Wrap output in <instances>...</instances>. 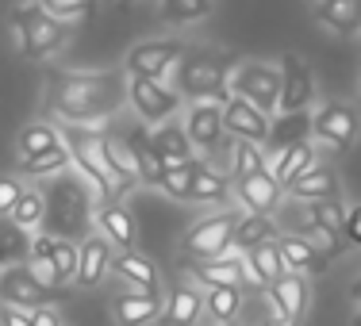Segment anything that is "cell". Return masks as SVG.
Segmentation results:
<instances>
[{"label":"cell","mask_w":361,"mask_h":326,"mask_svg":"<svg viewBox=\"0 0 361 326\" xmlns=\"http://www.w3.org/2000/svg\"><path fill=\"white\" fill-rule=\"evenodd\" d=\"M0 299L20 311H35V307L54 303V288H47L27 265H8L0 269Z\"/></svg>","instance_id":"obj_11"},{"label":"cell","mask_w":361,"mask_h":326,"mask_svg":"<svg viewBox=\"0 0 361 326\" xmlns=\"http://www.w3.org/2000/svg\"><path fill=\"white\" fill-rule=\"evenodd\" d=\"M315 20L334 35H357L361 31V0H315Z\"/></svg>","instance_id":"obj_27"},{"label":"cell","mask_w":361,"mask_h":326,"mask_svg":"<svg viewBox=\"0 0 361 326\" xmlns=\"http://www.w3.org/2000/svg\"><path fill=\"white\" fill-rule=\"evenodd\" d=\"M150 139H154V146H158V153L166 158V169H169V165H185V161L196 158V146L188 142L185 127H180L177 119H169V123L154 127Z\"/></svg>","instance_id":"obj_31"},{"label":"cell","mask_w":361,"mask_h":326,"mask_svg":"<svg viewBox=\"0 0 361 326\" xmlns=\"http://www.w3.org/2000/svg\"><path fill=\"white\" fill-rule=\"evenodd\" d=\"M54 146H62V131L54 123H27L16 139V153H20V161H31L39 153L54 150Z\"/></svg>","instance_id":"obj_33"},{"label":"cell","mask_w":361,"mask_h":326,"mask_svg":"<svg viewBox=\"0 0 361 326\" xmlns=\"http://www.w3.org/2000/svg\"><path fill=\"white\" fill-rule=\"evenodd\" d=\"M20 169H23V177H62L73 169V158L62 142V146H54V150L39 153V158H31V161H20Z\"/></svg>","instance_id":"obj_38"},{"label":"cell","mask_w":361,"mask_h":326,"mask_svg":"<svg viewBox=\"0 0 361 326\" xmlns=\"http://www.w3.org/2000/svg\"><path fill=\"white\" fill-rule=\"evenodd\" d=\"M307 134H312V115L307 111H281L277 119L269 123V153H281L288 150V146L304 142Z\"/></svg>","instance_id":"obj_30"},{"label":"cell","mask_w":361,"mask_h":326,"mask_svg":"<svg viewBox=\"0 0 361 326\" xmlns=\"http://www.w3.org/2000/svg\"><path fill=\"white\" fill-rule=\"evenodd\" d=\"M265 242H277V222L269 215H238V227H235V250L238 253H250Z\"/></svg>","instance_id":"obj_32"},{"label":"cell","mask_w":361,"mask_h":326,"mask_svg":"<svg viewBox=\"0 0 361 326\" xmlns=\"http://www.w3.org/2000/svg\"><path fill=\"white\" fill-rule=\"evenodd\" d=\"M342 234H346L350 246H357V250H361V203H354V208L346 211V230H342Z\"/></svg>","instance_id":"obj_45"},{"label":"cell","mask_w":361,"mask_h":326,"mask_svg":"<svg viewBox=\"0 0 361 326\" xmlns=\"http://www.w3.org/2000/svg\"><path fill=\"white\" fill-rule=\"evenodd\" d=\"M47 15H54L58 23H70V20H81L85 12L92 8V0H35Z\"/></svg>","instance_id":"obj_43"},{"label":"cell","mask_w":361,"mask_h":326,"mask_svg":"<svg viewBox=\"0 0 361 326\" xmlns=\"http://www.w3.org/2000/svg\"><path fill=\"white\" fill-rule=\"evenodd\" d=\"M346 211L350 208H342V200H315L312 203V219H315V227L323 230L326 238H334L338 246H346Z\"/></svg>","instance_id":"obj_37"},{"label":"cell","mask_w":361,"mask_h":326,"mask_svg":"<svg viewBox=\"0 0 361 326\" xmlns=\"http://www.w3.org/2000/svg\"><path fill=\"white\" fill-rule=\"evenodd\" d=\"M227 196H231V181L200 161L196 177H192V188H188V203H223Z\"/></svg>","instance_id":"obj_35"},{"label":"cell","mask_w":361,"mask_h":326,"mask_svg":"<svg viewBox=\"0 0 361 326\" xmlns=\"http://www.w3.org/2000/svg\"><path fill=\"white\" fill-rule=\"evenodd\" d=\"M223 127H227V134H235L243 142H257V146L269 142V115L262 108H254L250 100L231 96L223 104Z\"/></svg>","instance_id":"obj_15"},{"label":"cell","mask_w":361,"mask_h":326,"mask_svg":"<svg viewBox=\"0 0 361 326\" xmlns=\"http://www.w3.org/2000/svg\"><path fill=\"white\" fill-rule=\"evenodd\" d=\"M219 326H238V322H219Z\"/></svg>","instance_id":"obj_51"},{"label":"cell","mask_w":361,"mask_h":326,"mask_svg":"<svg viewBox=\"0 0 361 326\" xmlns=\"http://www.w3.org/2000/svg\"><path fill=\"white\" fill-rule=\"evenodd\" d=\"M227 89H231V96L250 100L254 108H262L265 115H273V111H277V100H281V65H269V62H235Z\"/></svg>","instance_id":"obj_7"},{"label":"cell","mask_w":361,"mask_h":326,"mask_svg":"<svg viewBox=\"0 0 361 326\" xmlns=\"http://www.w3.org/2000/svg\"><path fill=\"white\" fill-rule=\"evenodd\" d=\"M127 146H131L135 153V169H139V184H150L158 188L161 184V173H166V158L158 153V146H154L150 131H142V127H135V131H123Z\"/></svg>","instance_id":"obj_22"},{"label":"cell","mask_w":361,"mask_h":326,"mask_svg":"<svg viewBox=\"0 0 361 326\" xmlns=\"http://www.w3.org/2000/svg\"><path fill=\"white\" fill-rule=\"evenodd\" d=\"M357 131H361V123H357V108L354 104H323L312 115V139L319 146H326L331 153L354 150Z\"/></svg>","instance_id":"obj_10"},{"label":"cell","mask_w":361,"mask_h":326,"mask_svg":"<svg viewBox=\"0 0 361 326\" xmlns=\"http://www.w3.org/2000/svg\"><path fill=\"white\" fill-rule=\"evenodd\" d=\"M208 12H212V0H161V15L169 23H177V27L200 23Z\"/></svg>","instance_id":"obj_41"},{"label":"cell","mask_w":361,"mask_h":326,"mask_svg":"<svg viewBox=\"0 0 361 326\" xmlns=\"http://www.w3.org/2000/svg\"><path fill=\"white\" fill-rule=\"evenodd\" d=\"M31 230H23V227H16L12 219H0V265H23L27 261V253H31Z\"/></svg>","instance_id":"obj_36"},{"label":"cell","mask_w":361,"mask_h":326,"mask_svg":"<svg viewBox=\"0 0 361 326\" xmlns=\"http://www.w3.org/2000/svg\"><path fill=\"white\" fill-rule=\"evenodd\" d=\"M92 219H97V230L111 242V250H119V253L135 250V242H139V227H135V215H131V211H127L119 200L100 203Z\"/></svg>","instance_id":"obj_17"},{"label":"cell","mask_w":361,"mask_h":326,"mask_svg":"<svg viewBox=\"0 0 361 326\" xmlns=\"http://www.w3.org/2000/svg\"><path fill=\"white\" fill-rule=\"evenodd\" d=\"M12 31H16V46L23 58L42 62V58L58 54L66 42V23H58L54 15H47L39 4H23L12 12Z\"/></svg>","instance_id":"obj_5"},{"label":"cell","mask_w":361,"mask_h":326,"mask_svg":"<svg viewBox=\"0 0 361 326\" xmlns=\"http://www.w3.org/2000/svg\"><path fill=\"white\" fill-rule=\"evenodd\" d=\"M269 299H273V307H277L281 319L300 322V319H304V311H307V303H312L307 277H300V272H285L277 284H269Z\"/></svg>","instance_id":"obj_20"},{"label":"cell","mask_w":361,"mask_h":326,"mask_svg":"<svg viewBox=\"0 0 361 326\" xmlns=\"http://www.w3.org/2000/svg\"><path fill=\"white\" fill-rule=\"evenodd\" d=\"M338 177H334V169H326V165H312L304 177H296L285 192L292 196V200H300V203H315V200H338Z\"/></svg>","instance_id":"obj_24"},{"label":"cell","mask_w":361,"mask_h":326,"mask_svg":"<svg viewBox=\"0 0 361 326\" xmlns=\"http://www.w3.org/2000/svg\"><path fill=\"white\" fill-rule=\"evenodd\" d=\"M204 319V291L196 284H177L169 291L166 307H161V322L166 326H196Z\"/></svg>","instance_id":"obj_23"},{"label":"cell","mask_w":361,"mask_h":326,"mask_svg":"<svg viewBox=\"0 0 361 326\" xmlns=\"http://www.w3.org/2000/svg\"><path fill=\"white\" fill-rule=\"evenodd\" d=\"M196 165L200 161H185V165H169L166 173H161V192L169 196V200H180V203H188V188H192V177H196Z\"/></svg>","instance_id":"obj_40"},{"label":"cell","mask_w":361,"mask_h":326,"mask_svg":"<svg viewBox=\"0 0 361 326\" xmlns=\"http://www.w3.org/2000/svg\"><path fill=\"white\" fill-rule=\"evenodd\" d=\"M0 326H31V315L20 311V307H0Z\"/></svg>","instance_id":"obj_46"},{"label":"cell","mask_w":361,"mask_h":326,"mask_svg":"<svg viewBox=\"0 0 361 326\" xmlns=\"http://www.w3.org/2000/svg\"><path fill=\"white\" fill-rule=\"evenodd\" d=\"M262 326H296V322H292V319H281V315H277V319H265Z\"/></svg>","instance_id":"obj_48"},{"label":"cell","mask_w":361,"mask_h":326,"mask_svg":"<svg viewBox=\"0 0 361 326\" xmlns=\"http://www.w3.org/2000/svg\"><path fill=\"white\" fill-rule=\"evenodd\" d=\"M243 311V288L227 284V288H208L204 291V319L212 322H235V315Z\"/></svg>","instance_id":"obj_34"},{"label":"cell","mask_w":361,"mask_h":326,"mask_svg":"<svg viewBox=\"0 0 361 326\" xmlns=\"http://www.w3.org/2000/svg\"><path fill=\"white\" fill-rule=\"evenodd\" d=\"M111 272H116L123 284H131V291H158V265L150 257L127 250V253H116L111 257Z\"/></svg>","instance_id":"obj_25"},{"label":"cell","mask_w":361,"mask_h":326,"mask_svg":"<svg viewBox=\"0 0 361 326\" xmlns=\"http://www.w3.org/2000/svg\"><path fill=\"white\" fill-rule=\"evenodd\" d=\"M192 277L200 280L204 288H227V284H243L246 280V261L238 257V250L216 257V261H196Z\"/></svg>","instance_id":"obj_26"},{"label":"cell","mask_w":361,"mask_h":326,"mask_svg":"<svg viewBox=\"0 0 361 326\" xmlns=\"http://www.w3.org/2000/svg\"><path fill=\"white\" fill-rule=\"evenodd\" d=\"M185 58V46L177 39H146L135 42L123 58V70L127 77H150V81H166L169 73L180 65Z\"/></svg>","instance_id":"obj_9"},{"label":"cell","mask_w":361,"mask_h":326,"mask_svg":"<svg viewBox=\"0 0 361 326\" xmlns=\"http://www.w3.org/2000/svg\"><path fill=\"white\" fill-rule=\"evenodd\" d=\"M108 134V165H111V181H116V196H127L139 184V169H135V153L127 146L123 134L104 131Z\"/></svg>","instance_id":"obj_29"},{"label":"cell","mask_w":361,"mask_h":326,"mask_svg":"<svg viewBox=\"0 0 361 326\" xmlns=\"http://www.w3.org/2000/svg\"><path fill=\"white\" fill-rule=\"evenodd\" d=\"M20 196H23V181H20V177H0V219L12 215V208H16Z\"/></svg>","instance_id":"obj_44"},{"label":"cell","mask_w":361,"mask_h":326,"mask_svg":"<svg viewBox=\"0 0 361 326\" xmlns=\"http://www.w3.org/2000/svg\"><path fill=\"white\" fill-rule=\"evenodd\" d=\"M8 219H12L16 227H23V230H39L42 219H47V200H42L39 188H23V196L16 200V208H12Z\"/></svg>","instance_id":"obj_39"},{"label":"cell","mask_w":361,"mask_h":326,"mask_svg":"<svg viewBox=\"0 0 361 326\" xmlns=\"http://www.w3.org/2000/svg\"><path fill=\"white\" fill-rule=\"evenodd\" d=\"M231 70H235V62H231L227 54H212V50H192L185 58H180V70H173V89L180 92L185 100H212V104H227L231 100Z\"/></svg>","instance_id":"obj_4"},{"label":"cell","mask_w":361,"mask_h":326,"mask_svg":"<svg viewBox=\"0 0 361 326\" xmlns=\"http://www.w3.org/2000/svg\"><path fill=\"white\" fill-rule=\"evenodd\" d=\"M354 326H361V303H357V311H354Z\"/></svg>","instance_id":"obj_50"},{"label":"cell","mask_w":361,"mask_h":326,"mask_svg":"<svg viewBox=\"0 0 361 326\" xmlns=\"http://www.w3.org/2000/svg\"><path fill=\"white\" fill-rule=\"evenodd\" d=\"M31 315V326H62V315L54 311V307H35Z\"/></svg>","instance_id":"obj_47"},{"label":"cell","mask_w":361,"mask_h":326,"mask_svg":"<svg viewBox=\"0 0 361 326\" xmlns=\"http://www.w3.org/2000/svg\"><path fill=\"white\" fill-rule=\"evenodd\" d=\"M281 192H285V188L277 184V177H273L269 169L235 177V196L243 200L246 211H254V215H273V211L281 208Z\"/></svg>","instance_id":"obj_14"},{"label":"cell","mask_w":361,"mask_h":326,"mask_svg":"<svg viewBox=\"0 0 361 326\" xmlns=\"http://www.w3.org/2000/svg\"><path fill=\"white\" fill-rule=\"evenodd\" d=\"M62 142L73 158L77 177L89 188L92 203H108L116 200V181H111V165H108V134L97 131V127H85V123H62Z\"/></svg>","instance_id":"obj_3"},{"label":"cell","mask_w":361,"mask_h":326,"mask_svg":"<svg viewBox=\"0 0 361 326\" xmlns=\"http://www.w3.org/2000/svg\"><path fill=\"white\" fill-rule=\"evenodd\" d=\"M312 165H319V158H315V146L307 142V139L296 142V146H288V150H281V153H269V158H265V169L277 177L281 188H288L296 177H304Z\"/></svg>","instance_id":"obj_21"},{"label":"cell","mask_w":361,"mask_h":326,"mask_svg":"<svg viewBox=\"0 0 361 326\" xmlns=\"http://www.w3.org/2000/svg\"><path fill=\"white\" fill-rule=\"evenodd\" d=\"M127 81L123 73H54L47 84V108L62 123L97 127L123 104Z\"/></svg>","instance_id":"obj_1"},{"label":"cell","mask_w":361,"mask_h":326,"mask_svg":"<svg viewBox=\"0 0 361 326\" xmlns=\"http://www.w3.org/2000/svg\"><path fill=\"white\" fill-rule=\"evenodd\" d=\"M277 246H281V257H285L288 272H300V277H319V272H326V265H331V257L319 246L300 238V234H281Z\"/></svg>","instance_id":"obj_19"},{"label":"cell","mask_w":361,"mask_h":326,"mask_svg":"<svg viewBox=\"0 0 361 326\" xmlns=\"http://www.w3.org/2000/svg\"><path fill=\"white\" fill-rule=\"evenodd\" d=\"M312 104H315V77L304 65V58L288 50V54L281 58V100H277V111H307Z\"/></svg>","instance_id":"obj_12"},{"label":"cell","mask_w":361,"mask_h":326,"mask_svg":"<svg viewBox=\"0 0 361 326\" xmlns=\"http://www.w3.org/2000/svg\"><path fill=\"white\" fill-rule=\"evenodd\" d=\"M123 4H135V0H123Z\"/></svg>","instance_id":"obj_52"},{"label":"cell","mask_w":361,"mask_h":326,"mask_svg":"<svg viewBox=\"0 0 361 326\" xmlns=\"http://www.w3.org/2000/svg\"><path fill=\"white\" fill-rule=\"evenodd\" d=\"M265 169V153L257 142H243L235 139V177H246V173H257Z\"/></svg>","instance_id":"obj_42"},{"label":"cell","mask_w":361,"mask_h":326,"mask_svg":"<svg viewBox=\"0 0 361 326\" xmlns=\"http://www.w3.org/2000/svg\"><path fill=\"white\" fill-rule=\"evenodd\" d=\"M127 104L146 127H161L177 119L180 92L169 81H150V77H127Z\"/></svg>","instance_id":"obj_8"},{"label":"cell","mask_w":361,"mask_h":326,"mask_svg":"<svg viewBox=\"0 0 361 326\" xmlns=\"http://www.w3.org/2000/svg\"><path fill=\"white\" fill-rule=\"evenodd\" d=\"M185 134L188 142L196 146V150H216L223 142V134H227V127H223V108L212 104V100H196V104L185 108Z\"/></svg>","instance_id":"obj_13"},{"label":"cell","mask_w":361,"mask_h":326,"mask_svg":"<svg viewBox=\"0 0 361 326\" xmlns=\"http://www.w3.org/2000/svg\"><path fill=\"white\" fill-rule=\"evenodd\" d=\"M246 261V280H254V284H277L281 277L288 272V265H285V257H281V246L277 242H265V246H257V250H250L243 257Z\"/></svg>","instance_id":"obj_28"},{"label":"cell","mask_w":361,"mask_h":326,"mask_svg":"<svg viewBox=\"0 0 361 326\" xmlns=\"http://www.w3.org/2000/svg\"><path fill=\"white\" fill-rule=\"evenodd\" d=\"M350 296H354V299H357V303H361V277L354 280V288H350Z\"/></svg>","instance_id":"obj_49"},{"label":"cell","mask_w":361,"mask_h":326,"mask_svg":"<svg viewBox=\"0 0 361 326\" xmlns=\"http://www.w3.org/2000/svg\"><path fill=\"white\" fill-rule=\"evenodd\" d=\"M235 227H238L235 211H216V215L192 222L180 238V253L188 261H216V257L235 250Z\"/></svg>","instance_id":"obj_6"},{"label":"cell","mask_w":361,"mask_h":326,"mask_svg":"<svg viewBox=\"0 0 361 326\" xmlns=\"http://www.w3.org/2000/svg\"><path fill=\"white\" fill-rule=\"evenodd\" d=\"M42 200H47V219H42L47 234L66 238V242H85L92 234V211H97V203H92L81 177H73V173L54 177L47 184V192H42Z\"/></svg>","instance_id":"obj_2"},{"label":"cell","mask_w":361,"mask_h":326,"mask_svg":"<svg viewBox=\"0 0 361 326\" xmlns=\"http://www.w3.org/2000/svg\"><path fill=\"white\" fill-rule=\"evenodd\" d=\"M111 242L104 234H89L85 242H77V284L81 288H97L104 284V277L111 272Z\"/></svg>","instance_id":"obj_16"},{"label":"cell","mask_w":361,"mask_h":326,"mask_svg":"<svg viewBox=\"0 0 361 326\" xmlns=\"http://www.w3.org/2000/svg\"><path fill=\"white\" fill-rule=\"evenodd\" d=\"M161 296L158 291H123L111 299V319L116 326H150L161 319Z\"/></svg>","instance_id":"obj_18"}]
</instances>
